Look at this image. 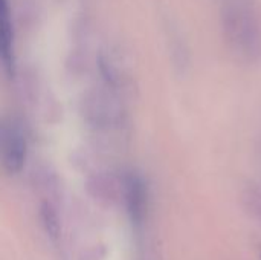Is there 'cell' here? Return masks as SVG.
Masks as SVG:
<instances>
[{"instance_id": "6da1fadb", "label": "cell", "mask_w": 261, "mask_h": 260, "mask_svg": "<svg viewBox=\"0 0 261 260\" xmlns=\"http://www.w3.org/2000/svg\"><path fill=\"white\" fill-rule=\"evenodd\" d=\"M2 162L9 173L21 170L26 158V143L21 132L14 126H3L0 130Z\"/></svg>"}, {"instance_id": "7a4b0ae2", "label": "cell", "mask_w": 261, "mask_h": 260, "mask_svg": "<svg viewBox=\"0 0 261 260\" xmlns=\"http://www.w3.org/2000/svg\"><path fill=\"white\" fill-rule=\"evenodd\" d=\"M127 204L133 218H142L144 207H145V190L144 184L139 178L132 176L127 181Z\"/></svg>"}, {"instance_id": "3957f363", "label": "cell", "mask_w": 261, "mask_h": 260, "mask_svg": "<svg viewBox=\"0 0 261 260\" xmlns=\"http://www.w3.org/2000/svg\"><path fill=\"white\" fill-rule=\"evenodd\" d=\"M11 25L8 20V9L6 2L0 0V57L3 58L5 64H9L11 61Z\"/></svg>"}, {"instance_id": "277c9868", "label": "cell", "mask_w": 261, "mask_h": 260, "mask_svg": "<svg viewBox=\"0 0 261 260\" xmlns=\"http://www.w3.org/2000/svg\"><path fill=\"white\" fill-rule=\"evenodd\" d=\"M40 218H41V224L44 227V231L47 233L49 238H52L54 241L58 239L60 236V221H58V215L54 210V207L50 204H43L40 208Z\"/></svg>"}]
</instances>
